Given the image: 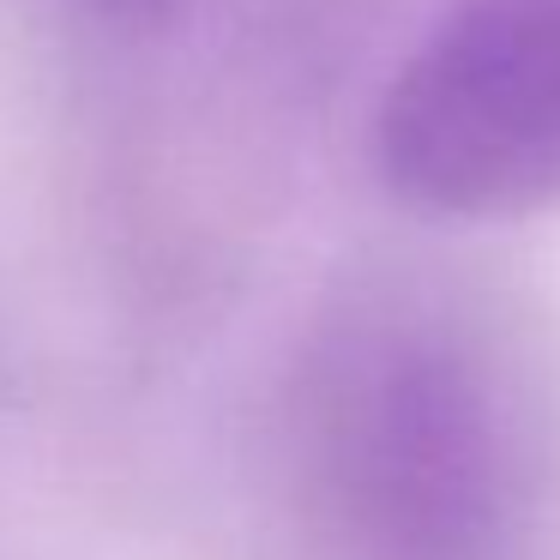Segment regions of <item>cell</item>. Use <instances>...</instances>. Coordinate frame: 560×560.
Segmentation results:
<instances>
[{
	"mask_svg": "<svg viewBox=\"0 0 560 560\" xmlns=\"http://www.w3.org/2000/svg\"><path fill=\"white\" fill-rule=\"evenodd\" d=\"M331 512L386 560H464L494 512V446L464 368L422 343L343 355L314 398Z\"/></svg>",
	"mask_w": 560,
	"mask_h": 560,
	"instance_id": "obj_2",
	"label": "cell"
},
{
	"mask_svg": "<svg viewBox=\"0 0 560 560\" xmlns=\"http://www.w3.org/2000/svg\"><path fill=\"white\" fill-rule=\"evenodd\" d=\"M374 163L440 218L560 199V0H470L380 97Z\"/></svg>",
	"mask_w": 560,
	"mask_h": 560,
	"instance_id": "obj_1",
	"label": "cell"
}]
</instances>
